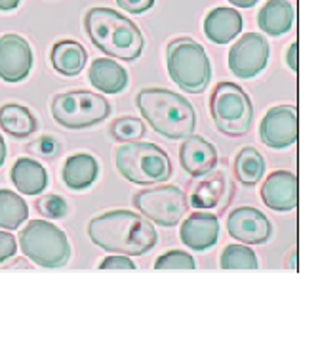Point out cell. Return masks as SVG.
Returning <instances> with one entry per match:
<instances>
[{
	"label": "cell",
	"mask_w": 318,
	"mask_h": 357,
	"mask_svg": "<svg viewBox=\"0 0 318 357\" xmlns=\"http://www.w3.org/2000/svg\"><path fill=\"white\" fill-rule=\"evenodd\" d=\"M88 235L95 247L111 255L143 256L159 243L151 220L130 211H111L88 224Z\"/></svg>",
	"instance_id": "1"
},
{
	"label": "cell",
	"mask_w": 318,
	"mask_h": 357,
	"mask_svg": "<svg viewBox=\"0 0 318 357\" xmlns=\"http://www.w3.org/2000/svg\"><path fill=\"white\" fill-rule=\"evenodd\" d=\"M84 29L95 48L111 58L134 61L143 54V33L136 23L116 10L102 6L88 10Z\"/></svg>",
	"instance_id": "2"
},
{
	"label": "cell",
	"mask_w": 318,
	"mask_h": 357,
	"mask_svg": "<svg viewBox=\"0 0 318 357\" xmlns=\"http://www.w3.org/2000/svg\"><path fill=\"white\" fill-rule=\"evenodd\" d=\"M139 113L152 130L168 139H183L196 128L195 107L168 88H145L136 98Z\"/></svg>",
	"instance_id": "3"
},
{
	"label": "cell",
	"mask_w": 318,
	"mask_h": 357,
	"mask_svg": "<svg viewBox=\"0 0 318 357\" xmlns=\"http://www.w3.org/2000/svg\"><path fill=\"white\" fill-rule=\"evenodd\" d=\"M116 170L128 182L138 185L168 182L172 178V162L164 149L149 142H128L116 149Z\"/></svg>",
	"instance_id": "4"
},
{
	"label": "cell",
	"mask_w": 318,
	"mask_h": 357,
	"mask_svg": "<svg viewBox=\"0 0 318 357\" xmlns=\"http://www.w3.org/2000/svg\"><path fill=\"white\" fill-rule=\"evenodd\" d=\"M168 75L187 94H202L212 80L208 54L193 38L181 37L168 44Z\"/></svg>",
	"instance_id": "5"
},
{
	"label": "cell",
	"mask_w": 318,
	"mask_h": 357,
	"mask_svg": "<svg viewBox=\"0 0 318 357\" xmlns=\"http://www.w3.org/2000/svg\"><path fill=\"white\" fill-rule=\"evenodd\" d=\"M19 248L40 268H61L71 258L67 235L48 220H31L19 234Z\"/></svg>",
	"instance_id": "6"
},
{
	"label": "cell",
	"mask_w": 318,
	"mask_h": 357,
	"mask_svg": "<svg viewBox=\"0 0 318 357\" xmlns=\"http://www.w3.org/2000/svg\"><path fill=\"white\" fill-rule=\"evenodd\" d=\"M216 128L229 138L246 136L252 128L253 105L250 96L234 82H219L210 98Z\"/></svg>",
	"instance_id": "7"
},
{
	"label": "cell",
	"mask_w": 318,
	"mask_h": 357,
	"mask_svg": "<svg viewBox=\"0 0 318 357\" xmlns=\"http://www.w3.org/2000/svg\"><path fill=\"white\" fill-rule=\"evenodd\" d=\"M109 115H111V103L107 98L88 90L65 92V94L54 96L51 100V117L59 126L69 130H82L95 126L103 123Z\"/></svg>",
	"instance_id": "8"
},
{
	"label": "cell",
	"mask_w": 318,
	"mask_h": 357,
	"mask_svg": "<svg viewBox=\"0 0 318 357\" xmlns=\"http://www.w3.org/2000/svg\"><path fill=\"white\" fill-rule=\"evenodd\" d=\"M134 206L141 216L162 227H174L189 211L187 195L175 185H159L136 193Z\"/></svg>",
	"instance_id": "9"
},
{
	"label": "cell",
	"mask_w": 318,
	"mask_h": 357,
	"mask_svg": "<svg viewBox=\"0 0 318 357\" xmlns=\"http://www.w3.org/2000/svg\"><path fill=\"white\" fill-rule=\"evenodd\" d=\"M269 54L271 50L265 35H257V33L242 35L229 50V69L234 77L250 80L267 67Z\"/></svg>",
	"instance_id": "10"
},
{
	"label": "cell",
	"mask_w": 318,
	"mask_h": 357,
	"mask_svg": "<svg viewBox=\"0 0 318 357\" xmlns=\"http://www.w3.org/2000/svg\"><path fill=\"white\" fill-rule=\"evenodd\" d=\"M260 138L271 149H286L297 142V109L294 105H276L261 121Z\"/></svg>",
	"instance_id": "11"
},
{
	"label": "cell",
	"mask_w": 318,
	"mask_h": 357,
	"mask_svg": "<svg viewBox=\"0 0 318 357\" xmlns=\"http://www.w3.org/2000/svg\"><path fill=\"white\" fill-rule=\"evenodd\" d=\"M33 67V50L29 43L15 33L0 37V79L22 82L29 77Z\"/></svg>",
	"instance_id": "12"
},
{
	"label": "cell",
	"mask_w": 318,
	"mask_h": 357,
	"mask_svg": "<svg viewBox=\"0 0 318 357\" xmlns=\"http://www.w3.org/2000/svg\"><path fill=\"white\" fill-rule=\"evenodd\" d=\"M227 229L232 239L244 245H265L273 234L267 216L253 206L234 208L227 218Z\"/></svg>",
	"instance_id": "13"
},
{
	"label": "cell",
	"mask_w": 318,
	"mask_h": 357,
	"mask_svg": "<svg viewBox=\"0 0 318 357\" xmlns=\"http://www.w3.org/2000/svg\"><path fill=\"white\" fill-rule=\"evenodd\" d=\"M219 218L216 214L210 212L196 211L193 214H189V218L183 220L180 229L181 243L191 250H210L217 241H219Z\"/></svg>",
	"instance_id": "14"
},
{
	"label": "cell",
	"mask_w": 318,
	"mask_h": 357,
	"mask_svg": "<svg viewBox=\"0 0 318 357\" xmlns=\"http://www.w3.org/2000/svg\"><path fill=\"white\" fill-rule=\"evenodd\" d=\"M261 199L271 211H294L297 206V176L289 170L271 172L261 188Z\"/></svg>",
	"instance_id": "15"
},
{
	"label": "cell",
	"mask_w": 318,
	"mask_h": 357,
	"mask_svg": "<svg viewBox=\"0 0 318 357\" xmlns=\"http://www.w3.org/2000/svg\"><path fill=\"white\" fill-rule=\"evenodd\" d=\"M181 144L180 160L189 176H206L217 167V149L202 136H187Z\"/></svg>",
	"instance_id": "16"
},
{
	"label": "cell",
	"mask_w": 318,
	"mask_h": 357,
	"mask_svg": "<svg viewBox=\"0 0 318 357\" xmlns=\"http://www.w3.org/2000/svg\"><path fill=\"white\" fill-rule=\"evenodd\" d=\"M88 79L97 92L115 96L126 90L130 77L128 71L113 58H97L88 69Z\"/></svg>",
	"instance_id": "17"
},
{
	"label": "cell",
	"mask_w": 318,
	"mask_h": 357,
	"mask_svg": "<svg viewBox=\"0 0 318 357\" xmlns=\"http://www.w3.org/2000/svg\"><path fill=\"white\" fill-rule=\"evenodd\" d=\"M242 31V15L237 8H214L204 20V35L214 44H229Z\"/></svg>",
	"instance_id": "18"
},
{
	"label": "cell",
	"mask_w": 318,
	"mask_h": 357,
	"mask_svg": "<svg viewBox=\"0 0 318 357\" xmlns=\"http://www.w3.org/2000/svg\"><path fill=\"white\" fill-rule=\"evenodd\" d=\"M12 182H14L19 193L35 197V195H40L46 190L48 172L38 160L22 157L19 160H15L14 168H12Z\"/></svg>",
	"instance_id": "19"
},
{
	"label": "cell",
	"mask_w": 318,
	"mask_h": 357,
	"mask_svg": "<svg viewBox=\"0 0 318 357\" xmlns=\"http://www.w3.org/2000/svg\"><path fill=\"white\" fill-rule=\"evenodd\" d=\"M294 17L296 12L288 0H269L260 10L257 25L269 37H280L294 27Z\"/></svg>",
	"instance_id": "20"
},
{
	"label": "cell",
	"mask_w": 318,
	"mask_h": 357,
	"mask_svg": "<svg viewBox=\"0 0 318 357\" xmlns=\"http://www.w3.org/2000/svg\"><path fill=\"white\" fill-rule=\"evenodd\" d=\"M63 182L69 190H88L100 176V165L90 153L71 155L63 165Z\"/></svg>",
	"instance_id": "21"
},
{
	"label": "cell",
	"mask_w": 318,
	"mask_h": 357,
	"mask_svg": "<svg viewBox=\"0 0 318 357\" xmlns=\"http://www.w3.org/2000/svg\"><path fill=\"white\" fill-rule=\"evenodd\" d=\"M50 59L51 67L59 75H63V77H77L86 67L88 52L77 40H61V43H58L51 48Z\"/></svg>",
	"instance_id": "22"
},
{
	"label": "cell",
	"mask_w": 318,
	"mask_h": 357,
	"mask_svg": "<svg viewBox=\"0 0 318 357\" xmlns=\"http://www.w3.org/2000/svg\"><path fill=\"white\" fill-rule=\"evenodd\" d=\"M231 185L227 182L223 172H216L212 174L208 172L202 182L196 183L193 193L189 195V204L196 208V211H206V208H216L219 203L223 201L225 191L229 190Z\"/></svg>",
	"instance_id": "23"
},
{
	"label": "cell",
	"mask_w": 318,
	"mask_h": 357,
	"mask_svg": "<svg viewBox=\"0 0 318 357\" xmlns=\"http://www.w3.org/2000/svg\"><path fill=\"white\" fill-rule=\"evenodd\" d=\"M0 126L14 138H29L38 128V123L25 105L6 103L0 107Z\"/></svg>",
	"instance_id": "24"
},
{
	"label": "cell",
	"mask_w": 318,
	"mask_h": 357,
	"mask_svg": "<svg viewBox=\"0 0 318 357\" xmlns=\"http://www.w3.org/2000/svg\"><path fill=\"white\" fill-rule=\"evenodd\" d=\"M234 176L242 185L253 188L265 176V157L255 147H244L234 157Z\"/></svg>",
	"instance_id": "25"
},
{
	"label": "cell",
	"mask_w": 318,
	"mask_h": 357,
	"mask_svg": "<svg viewBox=\"0 0 318 357\" xmlns=\"http://www.w3.org/2000/svg\"><path fill=\"white\" fill-rule=\"evenodd\" d=\"M27 218H29V206L23 201L22 195L10 190H0V227L6 231H14L19 229Z\"/></svg>",
	"instance_id": "26"
},
{
	"label": "cell",
	"mask_w": 318,
	"mask_h": 357,
	"mask_svg": "<svg viewBox=\"0 0 318 357\" xmlns=\"http://www.w3.org/2000/svg\"><path fill=\"white\" fill-rule=\"evenodd\" d=\"M219 266L223 270H255L260 264L250 245H229L225 247Z\"/></svg>",
	"instance_id": "27"
},
{
	"label": "cell",
	"mask_w": 318,
	"mask_h": 357,
	"mask_svg": "<svg viewBox=\"0 0 318 357\" xmlns=\"http://www.w3.org/2000/svg\"><path fill=\"white\" fill-rule=\"evenodd\" d=\"M145 132V123L141 119L136 117H120L116 119L113 126H111V136L115 142H122V144H128V142H138V139H143Z\"/></svg>",
	"instance_id": "28"
},
{
	"label": "cell",
	"mask_w": 318,
	"mask_h": 357,
	"mask_svg": "<svg viewBox=\"0 0 318 357\" xmlns=\"http://www.w3.org/2000/svg\"><path fill=\"white\" fill-rule=\"evenodd\" d=\"M195 258L185 250H170L157 258L154 270H195Z\"/></svg>",
	"instance_id": "29"
},
{
	"label": "cell",
	"mask_w": 318,
	"mask_h": 357,
	"mask_svg": "<svg viewBox=\"0 0 318 357\" xmlns=\"http://www.w3.org/2000/svg\"><path fill=\"white\" fill-rule=\"evenodd\" d=\"M36 211L40 212L44 218L59 220L65 218L69 206H67L65 199L59 195H44L36 201Z\"/></svg>",
	"instance_id": "30"
},
{
	"label": "cell",
	"mask_w": 318,
	"mask_h": 357,
	"mask_svg": "<svg viewBox=\"0 0 318 357\" xmlns=\"http://www.w3.org/2000/svg\"><path fill=\"white\" fill-rule=\"evenodd\" d=\"M100 270H136V264L132 262L130 256L111 255L100 264Z\"/></svg>",
	"instance_id": "31"
},
{
	"label": "cell",
	"mask_w": 318,
	"mask_h": 357,
	"mask_svg": "<svg viewBox=\"0 0 318 357\" xmlns=\"http://www.w3.org/2000/svg\"><path fill=\"white\" fill-rule=\"evenodd\" d=\"M15 252H17V243H15L14 235L8 234L6 229L0 231V264L10 260Z\"/></svg>",
	"instance_id": "32"
},
{
	"label": "cell",
	"mask_w": 318,
	"mask_h": 357,
	"mask_svg": "<svg viewBox=\"0 0 318 357\" xmlns=\"http://www.w3.org/2000/svg\"><path fill=\"white\" fill-rule=\"evenodd\" d=\"M116 4L126 10L128 14H143L154 6V0H116Z\"/></svg>",
	"instance_id": "33"
},
{
	"label": "cell",
	"mask_w": 318,
	"mask_h": 357,
	"mask_svg": "<svg viewBox=\"0 0 318 357\" xmlns=\"http://www.w3.org/2000/svg\"><path fill=\"white\" fill-rule=\"evenodd\" d=\"M33 149L38 151V153H42L44 157H51V155L56 153V142H54L51 138H46V136H44V138L40 139Z\"/></svg>",
	"instance_id": "34"
},
{
	"label": "cell",
	"mask_w": 318,
	"mask_h": 357,
	"mask_svg": "<svg viewBox=\"0 0 318 357\" xmlns=\"http://www.w3.org/2000/svg\"><path fill=\"white\" fill-rule=\"evenodd\" d=\"M286 63L294 73H297V43L289 44L288 54H286Z\"/></svg>",
	"instance_id": "35"
},
{
	"label": "cell",
	"mask_w": 318,
	"mask_h": 357,
	"mask_svg": "<svg viewBox=\"0 0 318 357\" xmlns=\"http://www.w3.org/2000/svg\"><path fill=\"white\" fill-rule=\"evenodd\" d=\"M19 2H22V0H0V10H2V12L15 10V8L19 6Z\"/></svg>",
	"instance_id": "36"
},
{
	"label": "cell",
	"mask_w": 318,
	"mask_h": 357,
	"mask_svg": "<svg viewBox=\"0 0 318 357\" xmlns=\"http://www.w3.org/2000/svg\"><path fill=\"white\" fill-rule=\"evenodd\" d=\"M260 0H229V4L234 8H253Z\"/></svg>",
	"instance_id": "37"
},
{
	"label": "cell",
	"mask_w": 318,
	"mask_h": 357,
	"mask_svg": "<svg viewBox=\"0 0 318 357\" xmlns=\"http://www.w3.org/2000/svg\"><path fill=\"white\" fill-rule=\"evenodd\" d=\"M6 157H8V147H6V142H4V138L0 136V167L6 162Z\"/></svg>",
	"instance_id": "38"
},
{
	"label": "cell",
	"mask_w": 318,
	"mask_h": 357,
	"mask_svg": "<svg viewBox=\"0 0 318 357\" xmlns=\"http://www.w3.org/2000/svg\"><path fill=\"white\" fill-rule=\"evenodd\" d=\"M288 268L289 270H297V250H292V256L288 260Z\"/></svg>",
	"instance_id": "39"
}]
</instances>
